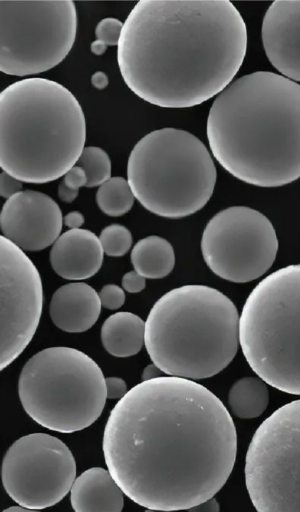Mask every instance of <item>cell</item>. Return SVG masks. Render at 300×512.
I'll return each mask as SVG.
<instances>
[{
	"label": "cell",
	"instance_id": "37",
	"mask_svg": "<svg viewBox=\"0 0 300 512\" xmlns=\"http://www.w3.org/2000/svg\"><path fill=\"white\" fill-rule=\"evenodd\" d=\"M2 512H40V511L35 510V509H28V508H25L22 506H12V507H9V508L3 510Z\"/></svg>",
	"mask_w": 300,
	"mask_h": 512
},
{
	"label": "cell",
	"instance_id": "6",
	"mask_svg": "<svg viewBox=\"0 0 300 512\" xmlns=\"http://www.w3.org/2000/svg\"><path fill=\"white\" fill-rule=\"evenodd\" d=\"M217 172L204 143L192 133L161 128L132 149L127 181L149 212L179 219L201 210L211 198Z\"/></svg>",
	"mask_w": 300,
	"mask_h": 512
},
{
	"label": "cell",
	"instance_id": "4",
	"mask_svg": "<svg viewBox=\"0 0 300 512\" xmlns=\"http://www.w3.org/2000/svg\"><path fill=\"white\" fill-rule=\"evenodd\" d=\"M86 122L76 97L45 78L16 81L0 94V166L22 182L43 184L76 165Z\"/></svg>",
	"mask_w": 300,
	"mask_h": 512
},
{
	"label": "cell",
	"instance_id": "35",
	"mask_svg": "<svg viewBox=\"0 0 300 512\" xmlns=\"http://www.w3.org/2000/svg\"><path fill=\"white\" fill-rule=\"evenodd\" d=\"M91 83L96 89L102 90L107 87L109 79L104 72L97 71L91 76Z\"/></svg>",
	"mask_w": 300,
	"mask_h": 512
},
{
	"label": "cell",
	"instance_id": "12",
	"mask_svg": "<svg viewBox=\"0 0 300 512\" xmlns=\"http://www.w3.org/2000/svg\"><path fill=\"white\" fill-rule=\"evenodd\" d=\"M2 484L13 501L28 509L60 502L76 479V462L68 446L46 433L17 439L6 451Z\"/></svg>",
	"mask_w": 300,
	"mask_h": 512
},
{
	"label": "cell",
	"instance_id": "14",
	"mask_svg": "<svg viewBox=\"0 0 300 512\" xmlns=\"http://www.w3.org/2000/svg\"><path fill=\"white\" fill-rule=\"evenodd\" d=\"M62 225L59 205L34 190L20 191L7 199L0 213L3 236L23 251H40L54 244Z\"/></svg>",
	"mask_w": 300,
	"mask_h": 512
},
{
	"label": "cell",
	"instance_id": "30",
	"mask_svg": "<svg viewBox=\"0 0 300 512\" xmlns=\"http://www.w3.org/2000/svg\"><path fill=\"white\" fill-rule=\"evenodd\" d=\"M107 398L122 399L127 394L126 382L119 377L105 378Z\"/></svg>",
	"mask_w": 300,
	"mask_h": 512
},
{
	"label": "cell",
	"instance_id": "24",
	"mask_svg": "<svg viewBox=\"0 0 300 512\" xmlns=\"http://www.w3.org/2000/svg\"><path fill=\"white\" fill-rule=\"evenodd\" d=\"M103 251L111 257L125 255L132 245V234L121 224H111L103 228L99 236Z\"/></svg>",
	"mask_w": 300,
	"mask_h": 512
},
{
	"label": "cell",
	"instance_id": "5",
	"mask_svg": "<svg viewBox=\"0 0 300 512\" xmlns=\"http://www.w3.org/2000/svg\"><path fill=\"white\" fill-rule=\"evenodd\" d=\"M239 318L235 304L221 291L183 285L154 303L145 321V348L168 376L209 378L234 359Z\"/></svg>",
	"mask_w": 300,
	"mask_h": 512
},
{
	"label": "cell",
	"instance_id": "10",
	"mask_svg": "<svg viewBox=\"0 0 300 512\" xmlns=\"http://www.w3.org/2000/svg\"><path fill=\"white\" fill-rule=\"evenodd\" d=\"M244 473L257 512H300V399L275 410L256 429Z\"/></svg>",
	"mask_w": 300,
	"mask_h": 512
},
{
	"label": "cell",
	"instance_id": "33",
	"mask_svg": "<svg viewBox=\"0 0 300 512\" xmlns=\"http://www.w3.org/2000/svg\"><path fill=\"white\" fill-rule=\"evenodd\" d=\"M220 507L217 502V500L212 497L208 499L207 501L196 505L190 509H188L189 512H219Z\"/></svg>",
	"mask_w": 300,
	"mask_h": 512
},
{
	"label": "cell",
	"instance_id": "28",
	"mask_svg": "<svg viewBox=\"0 0 300 512\" xmlns=\"http://www.w3.org/2000/svg\"><path fill=\"white\" fill-rule=\"evenodd\" d=\"M62 181L71 189L79 191V188L87 186L88 178L85 171L75 165L64 175Z\"/></svg>",
	"mask_w": 300,
	"mask_h": 512
},
{
	"label": "cell",
	"instance_id": "25",
	"mask_svg": "<svg viewBox=\"0 0 300 512\" xmlns=\"http://www.w3.org/2000/svg\"><path fill=\"white\" fill-rule=\"evenodd\" d=\"M123 25L120 20L114 17H107L99 21L95 28V36L107 46H118Z\"/></svg>",
	"mask_w": 300,
	"mask_h": 512
},
{
	"label": "cell",
	"instance_id": "7",
	"mask_svg": "<svg viewBox=\"0 0 300 512\" xmlns=\"http://www.w3.org/2000/svg\"><path fill=\"white\" fill-rule=\"evenodd\" d=\"M239 342L257 376L300 395V264L280 268L254 287L240 314Z\"/></svg>",
	"mask_w": 300,
	"mask_h": 512
},
{
	"label": "cell",
	"instance_id": "1",
	"mask_svg": "<svg viewBox=\"0 0 300 512\" xmlns=\"http://www.w3.org/2000/svg\"><path fill=\"white\" fill-rule=\"evenodd\" d=\"M102 447L109 473L133 502L155 511L188 510L228 480L237 432L205 386L162 376L140 382L117 402Z\"/></svg>",
	"mask_w": 300,
	"mask_h": 512
},
{
	"label": "cell",
	"instance_id": "26",
	"mask_svg": "<svg viewBox=\"0 0 300 512\" xmlns=\"http://www.w3.org/2000/svg\"><path fill=\"white\" fill-rule=\"evenodd\" d=\"M98 294L101 305L110 310L120 308L125 302L124 290L115 284L104 285Z\"/></svg>",
	"mask_w": 300,
	"mask_h": 512
},
{
	"label": "cell",
	"instance_id": "34",
	"mask_svg": "<svg viewBox=\"0 0 300 512\" xmlns=\"http://www.w3.org/2000/svg\"><path fill=\"white\" fill-rule=\"evenodd\" d=\"M162 370L156 366L154 363L147 365L142 372V380L148 381L152 379H156L162 377Z\"/></svg>",
	"mask_w": 300,
	"mask_h": 512
},
{
	"label": "cell",
	"instance_id": "11",
	"mask_svg": "<svg viewBox=\"0 0 300 512\" xmlns=\"http://www.w3.org/2000/svg\"><path fill=\"white\" fill-rule=\"evenodd\" d=\"M201 252L215 275L230 282L247 283L271 268L278 252V238L263 213L246 206H232L208 221L201 238Z\"/></svg>",
	"mask_w": 300,
	"mask_h": 512
},
{
	"label": "cell",
	"instance_id": "15",
	"mask_svg": "<svg viewBox=\"0 0 300 512\" xmlns=\"http://www.w3.org/2000/svg\"><path fill=\"white\" fill-rule=\"evenodd\" d=\"M263 48L282 76L300 82V0H279L267 9L261 28Z\"/></svg>",
	"mask_w": 300,
	"mask_h": 512
},
{
	"label": "cell",
	"instance_id": "3",
	"mask_svg": "<svg viewBox=\"0 0 300 512\" xmlns=\"http://www.w3.org/2000/svg\"><path fill=\"white\" fill-rule=\"evenodd\" d=\"M209 147L235 178L279 187L300 178V85L256 71L230 83L207 117Z\"/></svg>",
	"mask_w": 300,
	"mask_h": 512
},
{
	"label": "cell",
	"instance_id": "22",
	"mask_svg": "<svg viewBox=\"0 0 300 512\" xmlns=\"http://www.w3.org/2000/svg\"><path fill=\"white\" fill-rule=\"evenodd\" d=\"M135 196L127 181L123 177H111L96 193V202L99 209L111 217H119L129 212L134 204Z\"/></svg>",
	"mask_w": 300,
	"mask_h": 512
},
{
	"label": "cell",
	"instance_id": "27",
	"mask_svg": "<svg viewBox=\"0 0 300 512\" xmlns=\"http://www.w3.org/2000/svg\"><path fill=\"white\" fill-rule=\"evenodd\" d=\"M21 189L22 181L4 171L0 174V195L3 198L9 199Z\"/></svg>",
	"mask_w": 300,
	"mask_h": 512
},
{
	"label": "cell",
	"instance_id": "17",
	"mask_svg": "<svg viewBox=\"0 0 300 512\" xmlns=\"http://www.w3.org/2000/svg\"><path fill=\"white\" fill-rule=\"evenodd\" d=\"M99 294L90 285L73 282L59 287L53 294L49 314L56 327L68 333L90 329L101 312Z\"/></svg>",
	"mask_w": 300,
	"mask_h": 512
},
{
	"label": "cell",
	"instance_id": "8",
	"mask_svg": "<svg viewBox=\"0 0 300 512\" xmlns=\"http://www.w3.org/2000/svg\"><path fill=\"white\" fill-rule=\"evenodd\" d=\"M18 394L25 412L41 426L73 433L101 415L107 390L98 364L84 352L56 346L33 355L23 366Z\"/></svg>",
	"mask_w": 300,
	"mask_h": 512
},
{
	"label": "cell",
	"instance_id": "29",
	"mask_svg": "<svg viewBox=\"0 0 300 512\" xmlns=\"http://www.w3.org/2000/svg\"><path fill=\"white\" fill-rule=\"evenodd\" d=\"M121 283L123 289L129 293L141 292L146 285L145 278L135 270L124 274Z\"/></svg>",
	"mask_w": 300,
	"mask_h": 512
},
{
	"label": "cell",
	"instance_id": "9",
	"mask_svg": "<svg viewBox=\"0 0 300 512\" xmlns=\"http://www.w3.org/2000/svg\"><path fill=\"white\" fill-rule=\"evenodd\" d=\"M77 32L73 1H0V70L13 76L45 72L70 52Z\"/></svg>",
	"mask_w": 300,
	"mask_h": 512
},
{
	"label": "cell",
	"instance_id": "20",
	"mask_svg": "<svg viewBox=\"0 0 300 512\" xmlns=\"http://www.w3.org/2000/svg\"><path fill=\"white\" fill-rule=\"evenodd\" d=\"M131 263L144 278L161 279L171 273L175 253L166 239L151 235L139 240L131 251Z\"/></svg>",
	"mask_w": 300,
	"mask_h": 512
},
{
	"label": "cell",
	"instance_id": "31",
	"mask_svg": "<svg viewBox=\"0 0 300 512\" xmlns=\"http://www.w3.org/2000/svg\"><path fill=\"white\" fill-rule=\"evenodd\" d=\"M84 221V216L79 211L69 212L63 217V223L70 229H79Z\"/></svg>",
	"mask_w": 300,
	"mask_h": 512
},
{
	"label": "cell",
	"instance_id": "16",
	"mask_svg": "<svg viewBox=\"0 0 300 512\" xmlns=\"http://www.w3.org/2000/svg\"><path fill=\"white\" fill-rule=\"evenodd\" d=\"M104 251L97 237L87 229H69L52 245L50 263L60 277L84 280L94 276L102 266Z\"/></svg>",
	"mask_w": 300,
	"mask_h": 512
},
{
	"label": "cell",
	"instance_id": "2",
	"mask_svg": "<svg viewBox=\"0 0 300 512\" xmlns=\"http://www.w3.org/2000/svg\"><path fill=\"white\" fill-rule=\"evenodd\" d=\"M246 50V24L230 1L141 0L124 22L117 62L141 99L187 108L220 94Z\"/></svg>",
	"mask_w": 300,
	"mask_h": 512
},
{
	"label": "cell",
	"instance_id": "19",
	"mask_svg": "<svg viewBox=\"0 0 300 512\" xmlns=\"http://www.w3.org/2000/svg\"><path fill=\"white\" fill-rule=\"evenodd\" d=\"M100 336L110 355L130 357L145 345V322L131 312H117L104 321Z\"/></svg>",
	"mask_w": 300,
	"mask_h": 512
},
{
	"label": "cell",
	"instance_id": "18",
	"mask_svg": "<svg viewBox=\"0 0 300 512\" xmlns=\"http://www.w3.org/2000/svg\"><path fill=\"white\" fill-rule=\"evenodd\" d=\"M124 493L108 470L92 467L81 473L70 490L75 512H121Z\"/></svg>",
	"mask_w": 300,
	"mask_h": 512
},
{
	"label": "cell",
	"instance_id": "21",
	"mask_svg": "<svg viewBox=\"0 0 300 512\" xmlns=\"http://www.w3.org/2000/svg\"><path fill=\"white\" fill-rule=\"evenodd\" d=\"M269 403L267 383L259 376H247L238 379L228 393L231 412L241 419H253L261 416Z\"/></svg>",
	"mask_w": 300,
	"mask_h": 512
},
{
	"label": "cell",
	"instance_id": "36",
	"mask_svg": "<svg viewBox=\"0 0 300 512\" xmlns=\"http://www.w3.org/2000/svg\"><path fill=\"white\" fill-rule=\"evenodd\" d=\"M106 49H107V45L98 39L93 41L90 45L91 52L98 56L104 54Z\"/></svg>",
	"mask_w": 300,
	"mask_h": 512
},
{
	"label": "cell",
	"instance_id": "13",
	"mask_svg": "<svg viewBox=\"0 0 300 512\" xmlns=\"http://www.w3.org/2000/svg\"><path fill=\"white\" fill-rule=\"evenodd\" d=\"M1 361L9 366L32 340L42 313L43 287L25 252L0 237Z\"/></svg>",
	"mask_w": 300,
	"mask_h": 512
},
{
	"label": "cell",
	"instance_id": "23",
	"mask_svg": "<svg viewBox=\"0 0 300 512\" xmlns=\"http://www.w3.org/2000/svg\"><path fill=\"white\" fill-rule=\"evenodd\" d=\"M76 165L81 167L87 175L88 183L86 187L101 186L111 178V160L100 147H85Z\"/></svg>",
	"mask_w": 300,
	"mask_h": 512
},
{
	"label": "cell",
	"instance_id": "32",
	"mask_svg": "<svg viewBox=\"0 0 300 512\" xmlns=\"http://www.w3.org/2000/svg\"><path fill=\"white\" fill-rule=\"evenodd\" d=\"M78 192L68 187L63 181L58 186V197L65 203H72L77 198Z\"/></svg>",
	"mask_w": 300,
	"mask_h": 512
}]
</instances>
